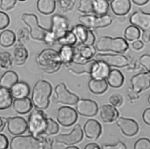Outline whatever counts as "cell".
Listing matches in <instances>:
<instances>
[{
    "instance_id": "obj_53",
    "label": "cell",
    "mask_w": 150,
    "mask_h": 149,
    "mask_svg": "<svg viewBox=\"0 0 150 149\" xmlns=\"http://www.w3.org/2000/svg\"><path fill=\"white\" fill-rule=\"evenodd\" d=\"M131 45L134 49L136 50H139L143 47L144 43L141 40H135L132 43Z\"/></svg>"
},
{
    "instance_id": "obj_47",
    "label": "cell",
    "mask_w": 150,
    "mask_h": 149,
    "mask_svg": "<svg viewBox=\"0 0 150 149\" xmlns=\"http://www.w3.org/2000/svg\"><path fill=\"white\" fill-rule=\"evenodd\" d=\"M17 0H0V8L7 11L12 9L15 5Z\"/></svg>"
},
{
    "instance_id": "obj_45",
    "label": "cell",
    "mask_w": 150,
    "mask_h": 149,
    "mask_svg": "<svg viewBox=\"0 0 150 149\" xmlns=\"http://www.w3.org/2000/svg\"><path fill=\"white\" fill-rule=\"evenodd\" d=\"M109 102L115 107L120 106L123 102V98L119 93H114L109 98Z\"/></svg>"
},
{
    "instance_id": "obj_57",
    "label": "cell",
    "mask_w": 150,
    "mask_h": 149,
    "mask_svg": "<svg viewBox=\"0 0 150 149\" xmlns=\"http://www.w3.org/2000/svg\"><path fill=\"white\" fill-rule=\"evenodd\" d=\"M65 149H79V148L76 146H70V147H66Z\"/></svg>"
},
{
    "instance_id": "obj_10",
    "label": "cell",
    "mask_w": 150,
    "mask_h": 149,
    "mask_svg": "<svg viewBox=\"0 0 150 149\" xmlns=\"http://www.w3.org/2000/svg\"><path fill=\"white\" fill-rule=\"evenodd\" d=\"M96 59L103 63H104L109 66L122 68L129 65L131 60L122 54H111L98 53L95 56Z\"/></svg>"
},
{
    "instance_id": "obj_24",
    "label": "cell",
    "mask_w": 150,
    "mask_h": 149,
    "mask_svg": "<svg viewBox=\"0 0 150 149\" xmlns=\"http://www.w3.org/2000/svg\"><path fill=\"white\" fill-rule=\"evenodd\" d=\"M10 92L13 98H25L30 93V87L26 82L18 81L10 89Z\"/></svg>"
},
{
    "instance_id": "obj_16",
    "label": "cell",
    "mask_w": 150,
    "mask_h": 149,
    "mask_svg": "<svg viewBox=\"0 0 150 149\" xmlns=\"http://www.w3.org/2000/svg\"><path fill=\"white\" fill-rule=\"evenodd\" d=\"M77 112L81 115L91 117L95 116L98 110L97 103L88 99H80L76 103Z\"/></svg>"
},
{
    "instance_id": "obj_44",
    "label": "cell",
    "mask_w": 150,
    "mask_h": 149,
    "mask_svg": "<svg viewBox=\"0 0 150 149\" xmlns=\"http://www.w3.org/2000/svg\"><path fill=\"white\" fill-rule=\"evenodd\" d=\"M43 41L46 45L49 46H52L54 45L56 42H57V39L54 34L50 30V29H49L45 35Z\"/></svg>"
},
{
    "instance_id": "obj_51",
    "label": "cell",
    "mask_w": 150,
    "mask_h": 149,
    "mask_svg": "<svg viewBox=\"0 0 150 149\" xmlns=\"http://www.w3.org/2000/svg\"><path fill=\"white\" fill-rule=\"evenodd\" d=\"M9 145L8 138L2 134H0V149H7Z\"/></svg>"
},
{
    "instance_id": "obj_39",
    "label": "cell",
    "mask_w": 150,
    "mask_h": 149,
    "mask_svg": "<svg viewBox=\"0 0 150 149\" xmlns=\"http://www.w3.org/2000/svg\"><path fill=\"white\" fill-rule=\"evenodd\" d=\"M96 0H80L78 6V11L83 13H93Z\"/></svg>"
},
{
    "instance_id": "obj_18",
    "label": "cell",
    "mask_w": 150,
    "mask_h": 149,
    "mask_svg": "<svg viewBox=\"0 0 150 149\" xmlns=\"http://www.w3.org/2000/svg\"><path fill=\"white\" fill-rule=\"evenodd\" d=\"M116 124L120 129L122 133L128 137L134 136L139 130L138 123L132 119L118 117L116 120Z\"/></svg>"
},
{
    "instance_id": "obj_42",
    "label": "cell",
    "mask_w": 150,
    "mask_h": 149,
    "mask_svg": "<svg viewBox=\"0 0 150 149\" xmlns=\"http://www.w3.org/2000/svg\"><path fill=\"white\" fill-rule=\"evenodd\" d=\"M58 2L59 9L63 12H67L73 8L76 0H60Z\"/></svg>"
},
{
    "instance_id": "obj_2",
    "label": "cell",
    "mask_w": 150,
    "mask_h": 149,
    "mask_svg": "<svg viewBox=\"0 0 150 149\" xmlns=\"http://www.w3.org/2000/svg\"><path fill=\"white\" fill-rule=\"evenodd\" d=\"M52 92L51 84L47 81L40 79L33 86L32 92V102L38 109H45L49 105V98Z\"/></svg>"
},
{
    "instance_id": "obj_15",
    "label": "cell",
    "mask_w": 150,
    "mask_h": 149,
    "mask_svg": "<svg viewBox=\"0 0 150 149\" xmlns=\"http://www.w3.org/2000/svg\"><path fill=\"white\" fill-rule=\"evenodd\" d=\"M57 120L63 126H70L77 119L76 111L69 106H61L57 111Z\"/></svg>"
},
{
    "instance_id": "obj_22",
    "label": "cell",
    "mask_w": 150,
    "mask_h": 149,
    "mask_svg": "<svg viewBox=\"0 0 150 149\" xmlns=\"http://www.w3.org/2000/svg\"><path fill=\"white\" fill-rule=\"evenodd\" d=\"M100 115L101 120L104 122L112 123L118 118L119 112L115 106L106 104L101 106Z\"/></svg>"
},
{
    "instance_id": "obj_29",
    "label": "cell",
    "mask_w": 150,
    "mask_h": 149,
    "mask_svg": "<svg viewBox=\"0 0 150 149\" xmlns=\"http://www.w3.org/2000/svg\"><path fill=\"white\" fill-rule=\"evenodd\" d=\"M18 82L17 74L11 70L4 72L0 78V86L10 89L13 85Z\"/></svg>"
},
{
    "instance_id": "obj_35",
    "label": "cell",
    "mask_w": 150,
    "mask_h": 149,
    "mask_svg": "<svg viewBox=\"0 0 150 149\" xmlns=\"http://www.w3.org/2000/svg\"><path fill=\"white\" fill-rule=\"evenodd\" d=\"M141 32L139 29L134 26L130 25L127 27L124 30V36L125 39L128 41H135L140 37Z\"/></svg>"
},
{
    "instance_id": "obj_50",
    "label": "cell",
    "mask_w": 150,
    "mask_h": 149,
    "mask_svg": "<svg viewBox=\"0 0 150 149\" xmlns=\"http://www.w3.org/2000/svg\"><path fill=\"white\" fill-rule=\"evenodd\" d=\"M101 149H127V146L124 142L119 141L114 144L103 145Z\"/></svg>"
},
{
    "instance_id": "obj_12",
    "label": "cell",
    "mask_w": 150,
    "mask_h": 149,
    "mask_svg": "<svg viewBox=\"0 0 150 149\" xmlns=\"http://www.w3.org/2000/svg\"><path fill=\"white\" fill-rule=\"evenodd\" d=\"M83 138V131L80 124L74 126L71 131L69 134H61L55 137L57 143L66 145H73L81 141Z\"/></svg>"
},
{
    "instance_id": "obj_21",
    "label": "cell",
    "mask_w": 150,
    "mask_h": 149,
    "mask_svg": "<svg viewBox=\"0 0 150 149\" xmlns=\"http://www.w3.org/2000/svg\"><path fill=\"white\" fill-rule=\"evenodd\" d=\"M84 132L86 136L91 140H97L101 134V124L95 119H89L84 125Z\"/></svg>"
},
{
    "instance_id": "obj_27",
    "label": "cell",
    "mask_w": 150,
    "mask_h": 149,
    "mask_svg": "<svg viewBox=\"0 0 150 149\" xmlns=\"http://www.w3.org/2000/svg\"><path fill=\"white\" fill-rule=\"evenodd\" d=\"M13 108L19 114H25L30 111L32 108V102L26 97L21 99H15L13 102Z\"/></svg>"
},
{
    "instance_id": "obj_31",
    "label": "cell",
    "mask_w": 150,
    "mask_h": 149,
    "mask_svg": "<svg viewBox=\"0 0 150 149\" xmlns=\"http://www.w3.org/2000/svg\"><path fill=\"white\" fill-rule=\"evenodd\" d=\"M110 66L104 63L98 61L97 65L96 66L90 75L91 78H93L106 79L110 72Z\"/></svg>"
},
{
    "instance_id": "obj_52",
    "label": "cell",
    "mask_w": 150,
    "mask_h": 149,
    "mask_svg": "<svg viewBox=\"0 0 150 149\" xmlns=\"http://www.w3.org/2000/svg\"><path fill=\"white\" fill-rule=\"evenodd\" d=\"M142 119L146 124L150 125V108H148L144 110Z\"/></svg>"
},
{
    "instance_id": "obj_30",
    "label": "cell",
    "mask_w": 150,
    "mask_h": 149,
    "mask_svg": "<svg viewBox=\"0 0 150 149\" xmlns=\"http://www.w3.org/2000/svg\"><path fill=\"white\" fill-rule=\"evenodd\" d=\"M76 52V46H62L59 54L62 64L64 65L72 62Z\"/></svg>"
},
{
    "instance_id": "obj_8",
    "label": "cell",
    "mask_w": 150,
    "mask_h": 149,
    "mask_svg": "<svg viewBox=\"0 0 150 149\" xmlns=\"http://www.w3.org/2000/svg\"><path fill=\"white\" fill-rule=\"evenodd\" d=\"M21 19L29 27L31 37L35 40L43 41L49 29H45L39 25L37 16L33 13H23Z\"/></svg>"
},
{
    "instance_id": "obj_4",
    "label": "cell",
    "mask_w": 150,
    "mask_h": 149,
    "mask_svg": "<svg viewBox=\"0 0 150 149\" xmlns=\"http://www.w3.org/2000/svg\"><path fill=\"white\" fill-rule=\"evenodd\" d=\"M47 117L42 110L37 108L33 109L28 121V128L31 135L39 137L44 134L47 127Z\"/></svg>"
},
{
    "instance_id": "obj_43",
    "label": "cell",
    "mask_w": 150,
    "mask_h": 149,
    "mask_svg": "<svg viewBox=\"0 0 150 149\" xmlns=\"http://www.w3.org/2000/svg\"><path fill=\"white\" fill-rule=\"evenodd\" d=\"M134 149H150V140L145 137L138 139L134 143Z\"/></svg>"
},
{
    "instance_id": "obj_26",
    "label": "cell",
    "mask_w": 150,
    "mask_h": 149,
    "mask_svg": "<svg viewBox=\"0 0 150 149\" xmlns=\"http://www.w3.org/2000/svg\"><path fill=\"white\" fill-rule=\"evenodd\" d=\"M108 83L106 79H97L91 78L88 81L89 90L94 94H102L108 88Z\"/></svg>"
},
{
    "instance_id": "obj_46",
    "label": "cell",
    "mask_w": 150,
    "mask_h": 149,
    "mask_svg": "<svg viewBox=\"0 0 150 149\" xmlns=\"http://www.w3.org/2000/svg\"><path fill=\"white\" fill-rule=\"evenodd\" d=\"M40 140V149H53V141L51 138L40 136L39 137Z\"/></svg>"
},
{
    "instance_id": "obj_36",
    "label": "cell",
    "mask_w": 150,
    "mask_h": 149,
    "mask_svg": "<svg viewBox=\"0 0 150 149\" xmlns=\"http://www.w3.org/2000/svg\"><path fill=\"white\" fill-rule=\"evenodd\" d=\"M110 5L106 0H96L93 13L97 16L107 15L109 10Z\"/></svg>"
},
{
    "instance_id": "obj_58",
    "label": "cell",
    "mask_w": 150,
    "mask_h": 149,
    "mask_svg": "<svg viewBox=\"0 0 150 149\" xmlns=\"http://www.w3.org/2000/svg\"><path fill=\"white\" fill-rule=\"evenodd\" d=\"M148 102L149 104L150 105V94L149 95V96H148Z\"/></svg>"
},
{
    "instance_id": "obj_17",
    "label": "cell",
    "mask_w": 150,
    "mask_h": 149,
    "mask_svg": "<svg viewBox=\"0 0 150 149\" xmlns=\"http://www.w3.org/2000/svg\"><path fill=\"white\" fill-rule=\"evenodd\" d=\"M98 61L91 59L84 63H76L72 61L66 65V67L71 72L80 74L82 73H88L91 74L98 64Z\"/></svg>"
},
{
    "instance_id": "obj_20",
    "label": "cell",
    "mask_w": 150,
    "mask_h": 149,
    "mask_svg": "<svg viewBox=\"0 0 150 149\" xmlns=\"http://www.w3.org/2000/svg\"><path fill=\"white\" fill-rule=\"evenodd\" d=\"M96 49L93 46H76V52L73 61L84 63L91 60L96 54Z\"/></svg>"
},
{
    "instance_id": "obj_38",
    "label": "cell",
    "mask_w": 150,
    "mask_h": 149,
    "mask_svg": "<svg viewBox=\"0 0 150 149\" xmlns=\"http://www.w3.org/2000/svg\"><path fill=\"white\" fill-rule=\"evenodd\" d=\"M13 61L11 53L8 51L0 52V68L8 70L12 67Z\"/></svg>"
},
{
    "instance_id": "obj_61",
    "label": "cell",
    "mask_w": 150,
    "mask_h": 149,
    "mask_svg": "<svg viewBox=\"0 0 150 149\" xmlns=\"http://www.w3.org/2000/svg\"><path fill=\"white\" fill-rule=\"evenodd\" d=\"M106 1H107L108 2V1H112V0H106Z\"/></svg>"
},
{
    "instance_id": "obj_19",
    "label": "cell",
    "mask_w": 150,
    "mask_h": 149,
    "mask_svg": "<svg viewBox=\"0 0 150 149\" xmlns=\"http://www.w3.org/2000/svg\"><path fill=\"white\" fill-rule=\"evenodd\" d=\"M7 128L9 132L13 135H20L24 133L28 129V123L25 119L20 116H15L6 119Z\"/></svg>"
},
{
    "instance_id": "obj_32",
    "label": "cell",
    "mask_w": 150,
    "mask_h": 149,
    "mask_svg": "<svg viewBox=\"0 0 150 149\" xmlns=\"http://www.w3.org/2000/svg\"><path fill=\"white\" fill-rule=\"evenodd\" d=\"M36 7L38 11L44 15L52 13L56 8L55 0H38Z\"/></svg>"
},
{
    "instance_id": "obj_56",
    "label": "cell",
    "mask_w": 150,
    "mask_h": 149,
    "mask_svg": "<svg viewBox=\"0 0 150 149\" xmlns=\"http://www.w3.org/2000/svg\"><path fill=\"white\" fill-rule=\"evenodd\" d=\"M132 1L137 5H144L146 4L149 0H132Z\"/></svg>"
},
{
    "instance_id": "obj_40",
    "label": "cell",
    "mask_w": 150,
    "mask_h": 149,
    "mask_svg": "<svg viewBox=\"0 0 150 149\" xmlns=\"http://www.w3.org/2000/svg\"><path fill=\"white\" fill-rule=\"evenodd\" d=\"M59 130V126L52 118L47 117V127L45 131V134L52 135L56 134Z\"/></svg>"
},
{
    "instance_id": "obj_6",
    "label": "cell",
    "mask_w": 150,
    "mask_h": 149,
    "mask_svg": "<svg viewBox=\"0 0 150 149\" xmlns=\"http://www.w3.org/2000/svg\"><path fill=\"white\" fill-rule=\"evenodd\" d=\"M131 91L128 94L131 99H137L138 95L150 87V73L142 72L133 75L130 79Z\"/></svg>"
},
{
    "instance_id": "obj_13",
    "label": "cell",
    "mask_w": 150,
    "mask_h": 149,
    "mask_svg": "<svg viewBox=\"0 0 150 149\" xmlns=\"http://www.w3.org/2000/svg\"><path fill=\"white\" fill-rule=\"evenodd\" d=\"M50 30L57 39L63 36L69 31V21L64 16L54 14L51 18Z\"/></svg>"
},
{
    "instance_id": "obj_7",
    "label": "cell",
    "mask_w": 150,
    "mask_h": 149,
    "mask_svg": "<svg viewBox=\"0 0 150 149\" xmlns=\"http://www.w3.org/2000/svg\"><path fill=\"white\" fill-rule=\"evenodd\" d=\"M79 21L88 29H98L110 25L112 22V18L108 14L102 16L86 14L80 16Z\"/></svg>"
},
{
    "instance_id": "obj_54",
    "label": "cell",
    "mask_w": 150,
    "mask_h": 149,
    "mask_svg": "<svg viewBox=\"0 0 150 149\" xmlns=\"http://www.w3.org/2000/svg\"><path fill=\"white\" fill-rule=\"evenodd\" d=\"M84 149H101L100 147L95 143H90L86 145Z\"/></svg>"
},
{
    "instance_id": "obj_49",
    "label": "cell",
    "mask_w": 150,
    "mask_h": 149,
    "mask_svg": "<svg viewBox=\"0 0 150 149\" xmlns=\"http://www.w3.org/2000/svg\"><path fill=\"white\" fill-rule=\"evenodd\" d=\"M10 19L8 15L4 12L0 11V30L4 29L9 24Z\"/></svg>"
},
{
    "instance_id": "obj_48",
    "label": "cell",
    "mask_w": 150,
    "mask_h": 149,
    "mask_svg": "<svg viewBox=\"0 0 150 149\" xmlns=\"http://www.w3.org/2000/svg\"><path fill=\"white\" fill-rule=\"evenodd\" d=\"M139 62L140 64L150 73V55L148 54H142L139 57Z\"/></svg>"
},
{
    "instance_id": "obj_1",
    "label": "cell",
    "mask_w": 150,
    "mask_h": 149,
    "mask_svg": "<svg viewBox=\"0 0 150 149\" xmlns=\"http://www.w3.org/2000/svg\"><path fill=\"white\" fill-rule=\"evenodd\" d=\"M36 61L44 72L53 74L57 71L62 64L59 52L52 48H45L38 56Z\"/></svg>"
},
{
    "instance_id": "obj_37",
    "label": "cell",
    "mask_w": 150,
    "mask_h": 149,
    "mask_svg": "<svg viewBox=\"0 0 150 149\" xmlns=\"http://www.w3.org/2000/svg\"><path fill=\"white\" fill-rule=\"evenodd\" d=\"M57 43L62 46H73L77 43V39L74 34L69 30L63 36L57 39Z\"/></svg>"
},
{
    "instance_id": "obj_28",
    "label": "cell",
    "mask_w": 150,
    "mask_h": 149,
    "mask_svg": "<svg viewBox=\"0 0 150 149\" xmlns=\"http://www.w3.org/2000/svg\"><path fill=\"white\" fill-rule=\"evenodd\" d=\"M108 84L112 88L121 87L124 81L122 73L117 69H111L110 72L106 78Z\"/></svg>"
},
{
    "instance_id": "obj_33",
    "label": "cell",
    "mask_w": 150,
    "mask_h": 149,
    "mask_svg": "<svg viewBox=\"0 0 150 149\" xmlns=\"http://www.w3.org/2000/svg\"><path fill=\"white\" fill-rule=\"evenodd\" d=\"M16 41L15 33L9 29L3 30L0 33V45L4 47L12 46Z\"/></svg>"
},
{
    "instance_id": "obj_23",
    "label": "cell",
    "mask_w": 150,
    "mask_h": 149,
    "mask_svg": "<svg viewBox=\"0 0 150 149\" xmlns=\"http://www.w3.org/2000/svg\"><path fill=\"white\" fill-rule=\"evenodd\" d=\"M112 12L117 16L127 14L131 8L130 0H112L110 3Z\"/></svg>"
},
{
    "instance_id": "obj_14",
    "label": "cell",
    "mask_w": 150,
    "mask_h": 149,
    "mask_svg": "<svg viewBox=\"0 0 150 149\" xmlns=\"http://www.w3.org/2000/svg\"><path fill=\"white\" fill-rule=\"evenodd\" d=\"M56 99L57 102L66 105H74L79 101V97L73 93L70 92L66 87L64 83L57 84L55 88Z\"/></svg>"
},
{
    "instance_id": "obj_3",
    "label": "cell",
    "mask_w": 150,
    "mask_h": 149,
    "mask_svg": "<svg viewBox=\"0 0 150 149\" xmlns=\"http://www.w3.org/2000/svg\"><path fill=\"white\" fill-rule=\"evenodd\" d=\"M96 48L100 51H111L117 53L126 51L129 48L127 40L121 37L112 38L110 36H101L97 40Z\"/></svg>"
},
{
    "instance_id": "obj_60",
    "label": "cell",
    "mask_w": 150,
    "mask_h": 149,
    "mask_svg": "<svg viewBox=\"0 0 150 149\" xmlns=\"http://www.w3.org/2000/svg\"><path fill=\"white\" fill-rule=\"evenodd\" d=\"M55 1H57V2H59L60 0H55Z\"/></svg>"
},
{
    "instance_id": "obj_34",
    "label": "cell",
    "mask_w": 150,
    "mask_h": 149,
    "mask_svg": "<svg viewBox=\"0 0 150 149\" xmlns=\"http://www.w3.org/2000/svg\"><path fill=\"white\" fill-rule=\"evenodd\" d=\"M13 97L9 89L0 86V110L9 108L12 103Z\"/></svg>"
},
{
    "instance_id": "obj_9",
    "label": "cell",
    "mask_w": 150,
    "mask_h": 149,
    "mask_svg": "<svg viewBox=\"0 0 150 149\" xmlns=\"http://www.w3.org/2000/svg\"><path fill=\"white\" fill-rule=\"evenodd\" d=\"M11 149H40L39 137L33 136H16L11 139Z\"/></svg>"
},
{
    "instance_id": "obj_5",
    "label": "cell",
    "mask_w": 150,
    "mask_h": 149,
    "mask_svg": "<svg viewBox=\"0 0 150 149\" xmlns=\"http://www.w3.org/2000/svg\"><path fill=\"white\" fill-rule=\"evenodd\" d=\"M129 22L142 30V39L145 43L150 41V13L138 10L129 17Z\"/></svg>"
},
{
    "instance_id": "obj_25",
    "label": "cell",
    "mask_w": 150,
    "mask_h": 149,
    "mask_svg": "<svg viewBox=\"0 0 150 149\" xmlns=\"http://www.w3.org/2000/svg\"><path fill=\"white\" fill-rule=\"evenodd\" d=\"M28 57V52L24 44L17 42L13 50V60L17 65H23Z\"/></svg>"
},
{
    "instance_id": "obj_55",
    "label": "cell",
    "mask_w": 150,
    "mask_h": 149,
    "mask_svg": "<svg viewBox=\"0 0 150 149\" xmlns=\"http://www.w3.org/2000/svg\"><path fill=\"white\" fill-rule=\"evenodd\" d=\"M6 123V119L0 116V132L3 130Z\"/></svg>"
},
{
    "instance_id": "obj_41",
    "label": "cell",
    "mask_w": 150,
    "mask_h": 149,
    "mask_svg": "<svg viewBox=\"0 0 150 149\" xmlns=\"http://www.w3.org/2000/svg\"><path fill=\"white\" fill-rule=\"evenodd\" d=\"M29 34H30V32L27 28L26 27L20 28L17 32V38H18L17 42L22 43L23 44L27 43L29 39Z\"/></svg>"
},
{
    "instance_id": "obj_11",
    "label": "cell",
    "mask_w": 150,
    "mask_h": 149,
    "mask_svg": "<svg viewBox=\"0 0 150 149\" xmlns=\"http://www.w3.org/2000/svg\"><path fill=\"white\" fill-rule=\"evenodd\" d=\"M70 30L76 36L77 43L79 44L93 46L96 40V37L90 29L80 23L73 26Z\"/></svg>"
},
{
    "instance_id": "obj_59",
    "label": "cell",
    "mask_w": 150,
    "mask_h": 149,
    "mask_svg": "<svg viewBox=\"0 0 150 149\" xmlns=\"http://www.w3.org/2000/svg\"><path fill=\"white\" fill-rule=\"evenodd\" d=\"M18 1H25L26 0H18Z\"/></svg>"
}]
</instances>
